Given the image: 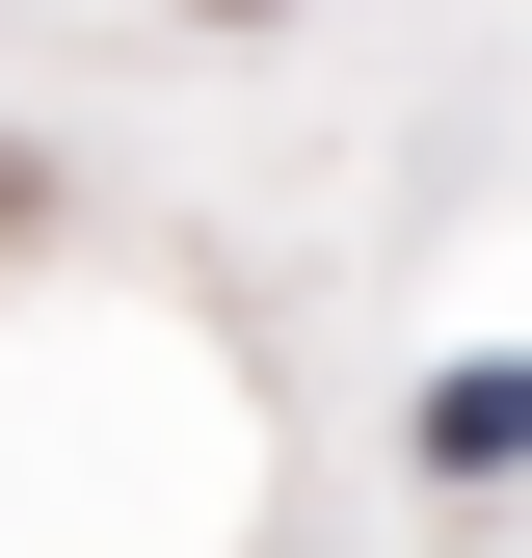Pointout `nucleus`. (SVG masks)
Wrapping results in <instances>:
<instances>
[{
    "instance_id": "obj_1",
    "label": "nucleus",
    "mask_w": 532,
    "mask_h": 558,
    "mask_svg": "<svg viewBox=\"0 0 532 558\" xmlns=\"http://www.w3.org/2000/svg\"><path fill=\"white\" fill-rule=\"evenodd\" d=\"M426 452H452V478H506V452H532V373H452V399H426Z\"/></svg>"
}]
</instances>
